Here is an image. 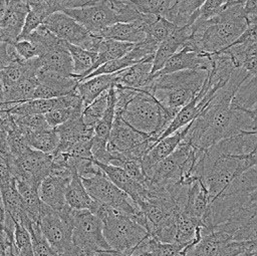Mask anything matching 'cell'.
I'll return each mask as SVG.
<instances>
[{"instance_id": "1", "label": "cell", "mask_w": 257, "mask_h": 256, "mask_svg": "<svg viewBox=\"0 0 257 256\" xmlns=\"http://www.w3.org/2000/svg\"><path fill=\"white\" fill-rule=\"evenodd\" d=\"M254 76L243 67L236 68L228 82L219 88L191 121L184 141L194 149L205 151L222 139L240 132H256L257 110L243 111L232 107L231 99L239 86Z\"/></svg>"}, {"instance_id": "2", "label": "cell", "mask_w": 257, "mask_h": 256, "mask_svg": "<svg viewBox=\"0 0 257 256\" xmlns=\"http://www.w3.org/2000/svg\"><path fill=\"white\" fill-rule=\"evenodd\" d=\"M257 217V170L256 166L235 177L226 188L210 202L203 217L200 234L212 227L228 222Z\"/></svg>"}, {"instance_id": "3", "label": "cell", "mask_w": 257, "mask_h": 256, "mask_svg": "<svg viewBox=\"0 0 257 256\" xmlns=\"http://www.w3.org/2000/svg\"><path fill=\"white\" fill-rule=\"evenodd\" d=\"M206 77L205 70H180L152 76L151 83L142 90L152 93L162 105L178 112L198 94Z\"/></svg>"}, {"instance_id": "4", "label": "cell", "mask_w": 257, "mask_h": 256, "mask_svg": "<svg viewBox=\"0 0 257 256\" xmlns=\"http://www.w3.org/2000/svg\"><path fill=\"white\" fill-rule=\"evenodd\" d=\"M256 152L246 155H229L208 148L203 156L202 183L206 187L210 202L214 200L226 186L246 170L256 166Z\"/></svg>"}, {"instance_id": "5", "label": "cell", "mask_w": 257, "mask_h": 256, "mask_svg": "<svg viewBox=\"0 0 257 256\" xmlns=\"http://www.w3.org/2000/svg\"><path fill=\"white\" fill-rule=\"evenodd\" d=\"M95 209L94 215L102 222V233L108 246L123 256H130L149 234L131 217L106 205L98 204Z\"/></svg>"}, {"instance_id": "6", "label": "cell", "mask_w": 257, "mask_h": 256, "mask_svg": "<svg viewBox=\"0 0 257 256\" xmlns=\"http://www.w3.org/2000/svg\"><path fill=\"white\" fill-rule=\"evenodd\" d=\"M162 110L163 105L152 93L138 89L121 109H114V113L132 127L151 135L158 142L162 135Z\"/></svg>"}, {"instance_id": "7", "label": "cell", "mask_w": 257, "mask_h": 256, "mask_svg": "<svg viewBox=\"0 0 257 256\" xmlns=\"http://www.w3.org/2000/svg\"><path fill=\"white\" fill-rule=\"evenodd\" d=\"M71 221L74 256H91L111 249L103 236L101 220L90 211L72 209Z\"/></svg>"}, {"instance_id": "8", "label": "cell", "mask_w": 257, "mask_h": 256, "mask_svg": "<svg viewBox=\"0 0 257 256\" xmlns=\"http://www.w3.org/2000/svg\"><path fill=\"white\" fill-rule=\"evenodd\" d=\"M72 209L60 214L44 204L38 222L40 231L58 256H74L72 251Z\"/></svg>"}, {"instance_id": "9", "label": "cell", "mask_w": 257, "mask_h": 256, "mask_svg": "<svg viewBox=\"0 0 257 256\" xmlns=\"http://www.w3.org/2000/svg\"><path fill=\"white\" fill-rule=\"evenodd\" d=\"M80 180L92 200L131 218H134L141 211L139 206L124 192L113 185L103 173L89 178H80Z\"/></svg>"}, {"instance_id": "10", "label": "cell", "mask_w": 257, "mask_h": 256, "mask_svg": "<svg viewBox=\"0 0 257 256\" xmlns=\"http://www.w3.org/2000/svg\"><path fill=\"white\" fill-rule=\"evenodd\" d=\"M42 24L57 38L66 43L80 46L96 53L101 37L90 34L83 26L65 13L61 11L54 12L48 15Z\"/></svg>"}, {"instance_id": "11", "label": "cell", "mask_w": 257, "mask_h": 256, "mask_svg": "<svg viewBox=\"0 0 257 256\" xmlns=\"http://www.w3.org/2000/svg\"><path fill=\"white\" fill-rule=\"evenodd\" d=\"M10 170L15 181L39 188L40 183L50 175L52 156L34 149H28L18 158L10 157Z\"/></svg>"}, {"instance_id": "12", "label": "cell", "mask_w": 257, "mask_h": 256, "mask_svg": "<svg viewBox=\"0 0 257 256\" xmlns=\"http://www.w3.org/2000/svg\"><path fill=\"white\" fill-rule=\"evenodd\" d=\"M61 12L73 18L90 34L97 36L107 26L119 22L116 14L104 1L79 8L64 9Z\"/></svg>"}, {"instance_id": "13", "label": "cell", "mask_w": 257, "mask_h": 256, "mask_svg": "<svg viewBox=\"0 0 257 256\" xmlns=\"http://www.w3.org/2000/svg\"><path fill=\"white\" fill-rule=\"evenodd\" d=\"M151 135L144 134L128 125L119 115L114 113L112 126L107 140V151L111 157L117 154H124L145 142Z\"/></svg>"}, {"instance_id": "14", "label": "cell", "mask_w": 257, "mask_h": 256, "mask_svg": "<svg viewBox=\"0 0 257 256\" xmlns=\"http://www.w3.org/2000/svg\"><path fill=\"white\" fill-rule=\"evenodd\" d=\"M29 6L25 0H9L7 7L0 16V33L2 42L14 44L23 27Z\"/></svg>"}, {"instance_id": "15", "label": "cell", "mask_w": 257, "mask_h": 256, "mask_svg": "<svg viewBox=\"0 0 257 256\" xmlns=\"http://www.w3.org/2000/svg\"><path fill=\"white\" fill-rule=\"evenodd\" d=\"M156 18V15L144 14L143 18L138 21L116 22L104 28L97 36L136 44L145 39L148 26Z\"/></svg>"}, {"instance_id": "16", "label": "cell", "mask_w": 257, "mask_h": 256, "mask_svg": "<svg viewBox=\"0 0 257 256\" xmlns=\"http://www.w3.org/2000/svg\"><path fill=\"white\" fill-rule=\"evenodd\" d=\"M210 66V54L199 53L186 47H181L167 60L163 68L155 72L152 76L168 74L185 69H201L208 71Z\"/></svg>"}, {"instance_id": "17", "label": "cell", "mask_w": 257, "mask_h": 256, "mask_svg": "<svg viewBox=\"0 0 257 256\" xmlns=\"http://www.w3.org/2000/svg\"><path fill=\"white\" fill-rule=\"evenodd\" d=\"M71 177L49 175L40 183L38 194L40 200L56 212L63 211L67 204L65 202V189Z\"/></svg>"}, {"instance_id": "18", "label": "cell", "mask_w": 257, "mask_h": 256, "mask_svg": "<svg viewBox=\"0 0 257 256\" xmlns=\"http://www.w3.org/2000/svg\"><path fill=\"white\" fill-rule=\"evenodd\" d=\"M59 142L53 153L66 152L71 146L80 141H89L93 137V127L87 126L81 116L70 118L54 127Z\"/></svg>"}, {"instance_id": "19", "label": "cell", "mask_w": 257, "mask_h": 256, "mask_svg": "<svg viewBox=\"0 0 257 256\" xmlns=\"http://www.w3.org/2000/svg\"><path fill=\"white\" fill-rule=\"evenodd\" d=\"M93 162L101 169L106 178L118 189L124 192L137 205H139L146 197V187L133 180L121 168Z\"/></svg>"}, {"instance_id": "20", "label": "cell", "mask_w": 257, "mask_h": 256, "mask_svg": "<svg viewBox=\"0 0 257 256\" xmlns=\"http://www.w3.org/2000/svg\"><path fill=\"white\" fill-rule=\"evenodd\" d=\"M0 193L5 212L10 215L15 223H18L29 230L34 222L30 220L25 211L22 198L16 187L15 179L0 186Z\"/></svg>"}, {"instance_id": "21", "label": "cell", "mask_w": 257, "mask_h": 256, "mask_svg": "<svg viewBox=\"0 0 257 256\" xmlns=\"http://www.w3.org/2000/svg\"><path fill=\"white\" fill-rule=\"evenodd\" d=\"M191 123V122H190ZM190 123L183 126L182 129L176 131L175 133L171 134L168 137L160 139L152 148L151 150L143 157L142 159V167L145 174L158 162L162 161L166 157H168L171 153L175 151L178 145L182 142L184 137L186 136Z\"/></svg>"}, {"instance_id": "22", "label": "cell", "mask_w": 257, "mask_h": 256, "mask_svg": "<svg viewBox=\"0 0 257 256\" xmlns=\"http://www.w3.org/2000/svg\"><path fill=\"white\" fill-rule=\"evenodd\" d=\"M152 60L153 56L115 72L116 79L114 84L134 89H144L152 80Z\"/></svg>"}, {"instance_id": "23", "label": "cell", "mask_w": 257, "mask_h": 256, "mask_svg": "<svg viewBox=\"0 0 257 256\" xmlns=\"http://www.w3.org/2000/svg\"><path fill=\"white\" fill-rule=\"evenodd\" d=\"M190 35L191 25H185L182 27H178L172 35H170L167 39L160 43L153 55L151 69L152 75L163 68L167 60L181 48L185 40L189 38Z\"/></svg>"}, {"instance_id": "24", "label": "cell", "mask_w": 257, "mask_h": 256, "mask_svg": "<svg viewBox=\"0 0 257 256\" xmlns=\"http://www.w3.org/2000/svg\"><path fill=\"white\" fill-rule=\"evenodd\" d=\"M210 204L209 193L201 180H196L189 185L185 213L197 220L203 226V217Z\"/></svg>"}, {"instance_id": "25", "label": "cell", "mask_w": 257, "mask_h": 256, "mask_svg": "<svg viewBox=\"0 0 257 256\" xmlns=\"http://www.w3.org/2000/svg\"><path fill=\"white\" fill-rule=\"evenodd\" d=\"M39 69L49 72H54L63 76L73 75V66L71 56L66 48V45L46 52L38 57Z\"/></svg>"}, {"instance_id": "26", "label": "cell", "mask_w": 257, "mask_h": 256, "mask_svg": "<svg viewBox=\"0 0 257 256\" xmlns=\"http://www.w3.org/2000/svg\"><path fill=\"white\" fill-rule=\"evenodd\" d=\"M116 79V73L99 74L87 79H82L76 86V91L79 94L83 106L85 107L92 102L101 92L113 86Z\"/></svg>"}, {"instance_id": "27", "label": "cell", "mask_w": 257, "mask_h": 256, "mask_svg": "<svg viewBox=\"0 0 257 256\" xmlns=\"http://www.w3.org/2000/svg\"><path fill=\"white\" fill-rule=\"evenodd\" d=\"M205 0H174L165 17L179 27L191 25L198 17V10Z\"/></svg>"}, {"instance_id": "28", "label": "cell", "mask_w": 257, "mask_h": 256, "mask_svg": "<svg viewBox=\"0 0 257 256\" xmlns=\"http://www.w3.org/2000/svg\"><path fill=\"white\" fill-rule=\"evenodd\" d=\"M133 43L101 37L96 50V59L90 69V72L107 61L122 57L133 48Z\"/></svg>"}, {"instance_id": "29", "label": "cell", "mask_w": 257, "mask_h": 256, "mask_svg": "<svg viewBox=\"0 0 257 256\" xmlns=\"http://www.w3.org/2000/svg\"><path fill=\"white\" fill-rule=\"evenodd\" d=\"M65 202L73 210H89L93 200L77 174H73L65 189Z\"/></svg>"}, {"instance_id": "30", "label": "cell", "mask_w": 257, "mask_h": 256, "mask_svg": "<svg viewBox=\"0 0 257 256\" xmlns=\"http://www.w3.org/2000/svg\"><path fill=\"white\" fill-rule=\"evenodd\" d=\"M17 190L22 198L25 211L34 223H38L44 203L40 200L38 194V187L29 185L24 182L15 181Z\"/></svg>"}, {"instance_id": "31", "label": "cell", "mask_w": 257, "mask_h": 256, "mask_svg": "<svg viewBox=\"0 0 257 256\" xmlns=\"http://www.w3.org/2000/svg\"><path fill=\"white\" fill-rule=\"evenodd\" d=\"M66 48L72 59L73 74L80 81L89 74L95 62L96 53L69 43H66Z\"/></svg>"}, {"instance_id": "32", "label": "cell", "mask_w": 257, "mask_h": 256, "mask_svg": "<svg viewBox=\"0 0 257 256\" xmlns=\"http://www.w3.org/2000/svg\"><path fill=\"white\" fill-rule=\"evenodd\" d=\"M37 84V77L34 76L4 86V101L12 103H21L29 99H32Z\"/></svg>"}, {"instance_id": "33", "label": "cell", "mask_w": 257, "mask_h": 256, "mask_svg": "<svg viewBox=\"0 0 257 256\" xmlns=\"http://www.w3.org/2000/svg\"><path fill=\"white\" fill-rule=\"evenodd\" d=\"M27 145L34 150L40 151L45 154H52L58 146V136L54 127L29 133L25 136Z\"/></svg>"}, {"instance_id": "34", "label": "cell", "mask_w": 257, "mask_h": 256, "mask_svg": "<svg viewBox=\"0 0 257 256\" xmlns=\"http://www.w3.org/2000/svg\"><path fill=\"white\" fill-rule=\"evenodd\" d=\"M178 27L179 26L172 23L165 17L157 16V18L148 26L145 38L159 46L160 43L172 35Z\"/></svg>"}, {"instance_id": "35", "label": "cell", "mask_w": 257, "mask_h": 256, "mask_svg": "<svg viewBox=\"0 0 257 256\" xmlns=\"http://www.w3.org/2000/svg\"><path fill=\"white\" fill-rule=\"evenodd\" d=\"M108 103V89L101 92L92 102L86 105L81 113V118L83 122L90 127H94V125L99 121L102 117Z\"/></svg>"}, {"instance_id": "36", "label": "cell", "mask_w": 257, "mask_h": 256, "mask_svg": "<svg viewBox=\"0 0 257 256\" xmlns=\"http://www.w3.org/2000/svg\"><path fill=\"white\" fill-rule=\"evenodd\" d=\"M28 232L30 233L34 256H58L42 235L37 223H33Z\"/></svg>"}, {"instance_id": "37", "label": "cell", "mask_w": 257, "mask_h": 256, "mask_svg": "<svg viewBox=\"0 0 257 256\" xmlns=\"http://www.w3.org/2000/svg\"><path fill=\"white\" fill-rule=\"evenodd\" d=\"M81 107H58L44 113V117L51 127H56L70 118L81 116Z\"/></svg>"}, {"instance_id": "38", "label": "cell", "mask_w": 257, "mask_h": 256, "mask_svg": "<svg viewBox=\"0 0 257 256\" xmlns=\"http://www.w3.org/2000/svg\"><path fill=\"white\" fill-rule=\"evenodd\" d=\"M174 0H134L137 9L144 14L164 16Z\"/></svg>"}, {"instance_id": "39", "label": "cell", "mask_w": 257, "mask_h": 256, "mask_svg": "<svg viewBox=\"0 0 257 256\" xmlns=\"http://www.w3.org/2000/svg\"><path fill=\"white\" fill-rule=\"evenodd\" d=\"M46 18V16L37 9H29L25 21L21 30V33L17 40L26 38L32 31H34L40 24H42L43 20Z\"/></svg>"}, {"instance_id": "40", "label": "cell", "mask_w": 257, "mask_h": 256, "mask_svg": "<svg viewBox=\"0 0 257 256\" xmlns=\"http://www.w3.org/2000/svg\"><path fill=\"white\" fill-rule=\"evenodd\" d=\"M227 0H205L198 10L197 19L208 20L218 15L222 10Z\"/></svg>"}, {"instance_id": "41", "label": "cell", "mask_w": 257, "mask_h": 256, "mask_svg": "<svg viewBox=\"0 0 257 256\" xmlns=\"http://www.w3.org/2000/svg\"><path fill=\"white\" fill-rule=\"evenodd\" d=\"M13 46L17 54L23 59H32L39 56V51L37 47L28 39L17 40L13 44Z\"/></svg>"}, {"instance_id": "42", "label": "cell", "mask_w": 257, "mask_h": 256, "mask_svg": "<svg viewBox=\"0 0 257 256\" xmlns=\"http://www.w3.org/2000/svg\"><path fill=\"white\" fill-rule=\"evenodd\" d=\"M20 57L14 49L13 44L0 42V71L5 69L13 60Z\"/></svg>"}, {"instance_id": "43", "label": "cell", "mask_w": 257, "mask_h": 256, "mask_svg": "<svg viewBox=\"0 0 257 256\" xmlns=\"http://www.w3.org/2000/svg\"><path fill=\"white\" fill-rule=\"evenodd\" d=\"M243 11L248 25L257 24V0H245Z\"/></svg>"}, {"instance_id": "44", "label": "cell", "mask_w": 257, "mask_h": 256, "mask_svg": "<svg viewBox=\"0 0 257 256\" xmlns=\"http://www.w3.org/2000/svg\"><path fill=\"white\" fill-rule=\"evenodd\" d=\"M2 228H0V256H5V245H4V240H3V235H2Z\"/></svg>"}, {"instance_id": "45", "label": "cell", "mask_w": 257, "mask_h": 256, "mask_svg": "<svg viewBox=\"0 0 257 256\" xmlns=\"http://www.w3.org/2000/svg\"><path fill=\"white\" fill-rule=\"evenodd\" d=\"M0 101H4V86H3L1 71H0Z\"/></svg>"}, {"instance_id": "46", "label": "cell", "mask_w": 257, "mask_h": 256, "mask_svg": "<svg viewBox=\"0 0 257 256\" xmlns=\"http://www.w3.org/2000/svg\"><path fill=\"white\" fill-rule=\"evenodd\" d=\"M5 105H6V101H0V110L3 109L5 107Z\"/></svg>"}, {"instance_id": "47", "label": "cell", "mask_w": 257, "mask_h": 256, "mask_svg": "<svg viewBox=\"0 0 257 256\" xmlns=\"http://www.w3.org/2000/svg\"><path fill=\"white\" fill-rule=\"evenodd\" d=\"M4 1H5V2H7V3L9 2V0H4Z\"/></svg>"}]
</instances>
